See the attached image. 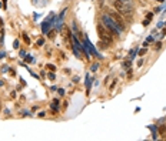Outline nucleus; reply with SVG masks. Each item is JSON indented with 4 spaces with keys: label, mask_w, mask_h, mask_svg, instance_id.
<instances>
[{
    "label": "nucleus",
    "mask_w": 166,
    "mask_h": 141,
    "mask_svg": "<svg viewBox=\"0 0 166 141\" xmlns=\"http://www.w3.org/2000/svg\"><path fill=\"white\" fill-rule=\"evenodd\" d=\"M148 24H149V19H145L143 20V26H148Z\"/></svg>",
    "instance_id": "4468645a"
},
{
    "label": "nucleus",
    "mask_w": 166,
    "mask_h": 141,
    "mask_svg": "<svg viewBox=\"0 0 166 141\" xmlns=\"http://www.w3.org/2000/svg\"><path fill=\"white\" fill-rule=\"evenodd\" d=\"M13 46H14V49H19V41H17V40H16V41H14V43H13Z\"/></svg>",
    "instance_id": "2eb2a0df"
},
{
    "label": "nucleus",
    "mask_w": 166,
    "mask_h": 141,
    "mask_svg": "<svg viewBox=\"0 0 166 141\" xmlns=\"http://www.w3.org/2000/svg\"><path fill=\"white\" fill-rule=\"evenodd\" d=\"M54 36H56V32H50V34H49V37H50V38H53Z\"/></svg>",
    "instance_id": "dca6fc26"
},
{
    "label": "nucleus",
    "mask_w": 166,
    "mask_h": 141,
    "mask_svg": "<svg viewBox=\"0 0 166 141\" xmlns=\"http://www.w3.org/2000/svg\"><path fill=\"white\" fill-rule=\"evenodd\" d=\"M0 38H3V33H1V30H0Z\"/></svg>",
    "instance_id": "6ab92c4d"
},
{
    "label": "nucleus",
    "mask_w": 166,
    "mask_h": 141,
    "mask_svg": "<svg viewBox=\"0 0 166 141\" xmlns=\"http://www.w3.org/2000/svg\"><path fill=\"white\" fill-rule=\"evenodd\" d=\"M145 53H146V49H142V50L139 51V56H143Z\"/></svg>",
    "instance_id": "f8f14e48"
},
{
    "label": "nucleus",
    "mask_w": 166,
    "mask_h": 141,
    "mask_svg": "<svg viewBox=\"0 0 166 141\" xmlns=\"http://www.w3.org/2000/svg\"><path fill=\"white\" fill-rule=\"evenodd\" d=\"M109 16L113 19V22L118 24V27H119L120 30H123V29H124V23H123V19H122V16H120L119 13H116V11H110V13H109Z\"/></svg>",
    "instance_id": "20e7f679"
},
{
    "label": "nucleus",
    "mask_w": 166,
    "mask_h": 141,
    "mask_svg": "<svg viewBox=\"0 0 166 141\" xmlns=\"http://www.w3.org/2000/svg\"><path fill=\"white\" fill-rule=\"evenodd\" d=\"M97 67H99L97 64H93V66H92V71H96L97 70Z\"/></svg>",
    "instance_id": "ddd939ff"
},
{
    "label": "nucleus",
    "mask_w": 166,
    "mask_h": 141,
    "mask_svg": "<svg viewBox=\"0 0 166 141\" xmlns=\"http://www.w3.org/2000/svg\"><path fill=\"white\" fill-rule=\"evenodd\" d=\"M23 40L26 41V44H30V38H29V36L26 34V33H23Z\"/></svg>",
    "instance_id": "6e6552de"
},
{
    "label": "nucleus",
    "mask_w": 166,
    "mask_h": 141,
    "mask_svg": "<svg viewBox=\"0 0 166 141\" xmlns=\"http://www.w3.org/2000/svg\"><path fill=\"white\" fill-rule=\"evenodd\" d=\"M163 123H165V125H166V117H165V118H163Z\"/></svg>",
    "instance_id": "412c9836"
},
{
    "label": "nucleus",
    "mask_w": 166,
    "mask_h": 141,
    "mask_svg": "<svg viewBox=\"0 0 166 141\" xmlns=\"http://www.w3.org/2000/svg\"><path fill=\"white\" fill-rule=\"evenodd\" d=\"M152 17H153V14H152V13H148V16H146V19H149V20H150Z\"/></svg>",
    "instance_id": "f3484780"
},
{
    "label": "nucleus",
    "mask_w": 166,
    "mask_h": 141,
    "mask_svg": "<svg viewBox=\"0 0 166 141\" xmlns=\"http://www.w3.org/2000/svg\"><path fill=\"white\" fill-rule=\"evenodd\" d=\"M97 34H99V37H100V40H102V41H107V43H110V41H112L110 32H109L107 29H105L102 24H99V26H97Z\"/></svg>",
    "instance_id": "7ed1b4c3"
},
{
    "label": "nucleus",
    "mask_w": 166,
    "mask_h": 141,
    "mask_svg": "<svg viewBox=\"0 0 166 141\" xmlns=\"http://www.w3.org/2000/svg\"><path fill=\"white\" fill-rule=\"evenodd\" d=\"M159 134L166 140V125L165 127H159Z\"/></svg>",
    "instance_id": "423d86ee"
},
{
    "label": "nucleus",
    "mask_w": 166,
    "mask_h": 141,
    "mask_svg": "<svg viewBox=\"0 0 166 141\" xmlns=\"http://www.w3.org/2000/svg\"><path fill=\"white\" fill-rule=\"evenodd\" d=\"M63 38H65V41H66V44L70 47V30H69V27H63Z\"/></svg>",
    "instance_id": "39448f33"
},
{
    "label": "nucleus",
    "mask_w": 166,
    "mask_h": 141,
    "mask_svg": "<svg viewBox=\"0 0 166 141\" xmlns=\"http://www.w3.org/2000/svg\"><path fill=\"white\" fill-rule=\"evenodd\" d=\"M43 43H44L43 38H39V40H37V46H43Z\"/></svg>",
    "instance_id": "9d476101"
},
{
    "label": "nucleus",
    "mask_w": 166,
    "mask_h": 141,
    "mask_svg": "<svg viewBox=\"0 0 166 141\" xmlns=\"http://www.w3.org/2000/svg\"><path fill=\"white\" fill-rule=\"evenodd\" d=\"M46 67H47V69H49V70H50V71H54V70H56V67H54L53 64H47Z\"/></svg>",
    "instance_id": "1a4fd4ad"
},
{
    "label": "nucleus",
    "mask_w": 166,
    "mask_h": 141,
    "mask_svg": "<svg viewBox=\"0 0 166 141\" xmlns=\"http://www.w3.org/2000/svg\"><path fill=\"white\" fill-rule=\"evenodd\" d=\"M123 66L126 67V69H127V67H130V60H129V61H124V63H123Z\"/></svg>",
    "instance_id": "9b49d317"
},
{
    "label": "nucleus",
    "mask_w": 166,
    "mask_h": 141,
    "mask_svg": "<svg viewBox=\"0 0 166 141\" xmlns=\"http://www.w3.org/2000/svg\"><path fill=\"white\" fill-rule=\"evenodd\" d=\"M1 26H3V22H1V19H0V27H1Z\"/></svg>",
    "instance_id": "aec40b11"
},
{
    "label": "nucleus",
    "mask_w": 166,
    "mask_h": 141,
    "mask_svg": "<svg viewBox=\"0 0 166 141\" xmlns=\"http://www.w3.org/2000/svg\"><path fill=\"white\" fill-rule=\"evenodd\" d=\"M102 22L105 23L106 29H107V30H109L112 34L119 36V32H120V29L118 27V24L113 22V19H112L109 14H103V16H102Z\"/></svg>",
    "instance_id": "f257e3e1"
},
{
    "label": "nucleus",
    "mask_w": 166,
    "mask_h": 141,
    "mask_svg": "<svg viewBox=\"0 0 166 141\" xmlns=\"http://www.w3.org/2000/svg\"><path fill=\"white\" fill-rule=\"evenodd\" d=\"M49 78H50V80H54V74L50 73V74H49Z\"/></svg>",
    "instance_id": "a211bd4d"
},
{
    "label": "nucleus",
    "mask_w": 166,
    "mask_h": 141,
    "mask_svg": "<svg viewBox=\"0 0 166 141\" xmlns=\"http://www.w3.org/2000/svg\"><path fill=\"white\" fill-rule=\"evenodd\" d=\"M113 6L116 7V10L119 11V13H122V14H130L132 13V4L127 1V0H116L115 3H113Z\"/></svg>",
    "instance_id": "f03ea898"
},
{
    "label": "nucleus",
    "mask_w": 166,
    "mask_h": 141,
    "mask_svg": "<svg viewBox=\"0 0 166 141\" xmlns=\"http://www.w3.org/2000/svg\"><path fill=\"white\" fill-rule=\"evenodd\" d=\"M57 106H59V100H53V103H52V108H53V111H54V113L57 111Z\"/></svg>",
    "instance_id": "0eeeda50"
}]
</instances>
